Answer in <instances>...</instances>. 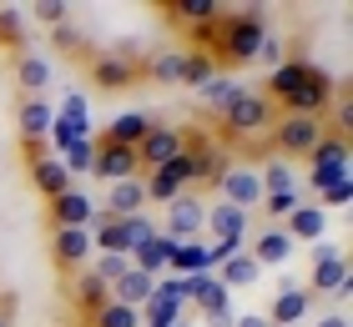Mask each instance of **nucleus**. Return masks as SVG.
Returning a JSON list of instances; mask_svg holds the SVG:
<instances>
[{
	"mask_svg": "<svg viewBox=\"0 0 353 327\" xmlns=\"http://www.w3.org/2000/svg\"><path fill=\"white\" fill-rule=\"evenodd\" d=\"M263 36H268L263 10L217 15L212 25H202V30H197V41H202V45H217V56L228 61V65H248V61H258V45H263Z\"/></svg>",
	"mask_w": 353,
	"mask_h": 327,
	"instance_id": "nucleus-1",
	"label": "nucleus"
},
{
	"mask_svg": "<svg viewBox=\"0 0 353 327\" xmlns=\"http://www.w3.org/2000/svg\"><path fill=\"white\" fill-rule=\"evenodd\" d=\"M272 146H278V161H293V156H308L318 141L328 136L323 116H272Z\"/></svg>",
	"mask_w": 353,
	"mask_h": 327,
	"instance_id": "nucleus-2",
	"label": "nucleus"
},
{
	"mask_svg": "<svg viewBox=\"0 0 353 327\" xmlns=\"http://www.w3.org/2000/svg\"><path fill=\"white\" fill-rule=\"evenodd\" d=\"M348 176V141L343 136H323L308 151V182H313V196L323 191V187H333V182H343Z\"/></svg>",
	"mask_w": 353,
	"mask_h": 327,
	"instance_id": "nucleus-3",
	"label": "nucleus"
},
{
	"mask_svg": "<svg viewBox=\"0 0 353 327\" xmlns=\"http://www.w3.org/2000/svg\"><path fill=\"white\" fill-rule=\"evenodd\" d=\"M182 146H187V131H182V126H157V121H152V131L137 141V161H141V171H162L167 161L182 156Z\"/></svg>",
	"mask_w": 353,
	"mask_h": 327,
	"instance_id": "nucleus-4",
	"label": "nucleus"
},
{
	"mask_svg": "<svg viewBox=\"0 0 353 327\" xmlns=\"http://www.w3.org/2000/svg\"><path fill=\"white\" fill-rule=\"evenodd\" d=\"M333 96H339V86H333V76L323 71V65H313L308 71V81H303V86L288 96V116H323V111L333 106Z\"/></svg>",
	"mask_w": 353,
	"mask_h": 327,
	"instance_id": "nucleus-5",
	"label": "nucleus"
},
{
	"mask_svg": "<svg viewBox=\"0 0 353 327\" xmlns=\"http://www.w3.org/2000/svg\"><path fill=\"white\" fill-rule=\"evenodd\" d=\"M222 121H228L232 136H258V131L272 126V101L263 91H243L228 111H222Z\"/></svg>",
	"mask_w": 353,
	"mask_h": 327,
	"instance_id": "nucleus-6",
	"label": "nucleus"
},
{
	"mask_svg": "<svg viewBox=\"0 0 353 327\" xmlns=\"http://www.w3.org/2000/svg\"><path fill=\"white\" fill-rule=\"evenodd\" d=\"M202 226H207V202H202V196H192V191H182L167 207L162 237H172V242H202Z\"/></svg>",
	"mask_w": 353,
	"mask_h": 327,
	"instance_id": "nucleus-7",
	"label": "nucleus"
},
{
	"mask_svg": "<svg viewBox=\"0 0 353 327\" xmlns=\"http://www.w3.org/2000/svg\"><path fill=\"white\" fill-rule=\"evenodd\" d=\"M91 257H96L91 252V226H56V232H51V262L66 277H76Z\"/></svg>",
	"mask_w": 353,
	"mask_h": 327,
	"instance_id": "nucleus-8",
	"label": "nucleus"
},
{
	"mask_svg": "<svg viewBox=\"0 0 353 327\" xmlns=\"http://www.w3.org/2000/svg\"><path fill=\"white\" fill-rule=\"evenodd\" d=\"M217 187H222V202L237 211H258V202H263V182L252 167H222Z\"/></svg>",
	"mask_w": 353,
	"mask_h": 327,
	"instance_id": "nucleus-9",
	"label": "nucleus"
},
{
	"mask_svg": "<svg viewBox=\"0 0 353 327\" xmlns=\"http://www.w3.org/2000/svg\"><path fill=\"white\" fill-rule=\"evenodd\" d=\"M91 176H101V182L111 187V182H126V176H141V161H137L132 146H111V141L96 136V161H91Z\"/></svg>",
	"mask_w": 353,
	"mask_h": 327,
	"instance_id": "nucleus-10",
	"label": "nucleus"
},
{
	"mask_svg": "<svg viewBox=\"0 0 353 327\" xmlns=\"http://www.w3.org/2000/svg\"><path fill=\"white\" fill-rule=\"evenodd\" d=\"M202 237H212L222 242V247H243L248 242V211H237V207H207V226H202Z\"/></svg>",
	"mask_w": 353,
	"mask_h": 327,
	"instance_id": "nucleus-11",
	"label": "nucleus"
},
{
	"mask_svg": "<svg viewBox=\"0 0 353 327\" xmlns=\"http://www.w3.org/2000/svg\"><path fill=\"white\" fill-rule=\"evenodd\" d=\"M308 313H313V292L308 287H283L263 317L272 327H298V322H308Z\"/></svg>",
	"mask_w": 353,
	"mask_h": 327,
	"instance_id": "nucleus-12",
	"label": "nucleus"
},
{
	"mask_svg": "<svg viewBox=\"0 0 353 327\" xmlns=\"http://www.w3.org/2000/svg\"><path fill=\"white\" fill-rule=\"evenodd\" d=\"M91 222H96V207H91V196L81 187L51 196V232L56 226H91Z\"/></svg>",
	"mask_w": 353,
	"mask_h": 327,
	"instance_id": "nucleus-13",
	"label": "nucleus"
},
{
	"mask_svg": "<svg viewBox=\"0 0 353 327\" xmlns=\"http://www.w3.org/2000/svg\"><path fill=\"white\" fill-rule=\"evenodd\" d=\"M288 237H293V247L298 242H323V232H328V211L318 207V202H298V211L288 222H278Z\"/></svg>",
	"mask_w": 353,
	"mask_h": 327,
	"instance_id": "nucleus-14",
	"label": "nucleus"
},
{
	"mask_svg": "<svg viewBox=\"0 0 353 327\" xmlns=\"http://www.w3.org/2000/svg\"><path fill=\"white\" fill-rule=\"evenodd\" d=\"M348 287H353V272H348V257H328V262H313V297L318 292H328L333 302H343L348 297Z\"/></svg>",
	"mask_w": 353,
	"mask_h": 327,
	"instance_id": "nucleus-15",
	"label": "nucleus"
},
{
	"mask_svg": "<svg viewBox=\"0 0 353 327\" xmlns=\"http://www.w3.org/2000/svg\"><path fill=\"white\" fill-rule=\"evenodd\" d=\"M56 111L41 101V96H21V106H15V131H21V141H46V131H51Z\"/></svg>",
	"mask_w": 353,
	"mask_h": 327,
	"instance_id": "nucleus-16",
	"label": "nucleus"
},
{
	"mask_svg": "<svg viewBox=\"0 0 353 327\" xmlns=\"http://www.w3.org/2000/svg\"><path fill=\"white\" fill-rule=\"evenodd\" d=\"M137 76H141V65H137V61H121V56H111V51L91 61V81H96L101 91H126Z\"/></svg>",
	"mask_w": 353,
	"mask_h": 327,
	"instance_id": "nucleus-17",
	"label": "nucleus"
},
{
	"mask_svg": "<svg viewBox=\"0 0 353 327\" xmlns=\"http://www.w3.org/2000/svg\"><path fill=\"white\" fill-rule=\"evenodd\" d=\"M248 257L258 262V267H283V262L293 257V237H288L283 226H263V232L252 237V247H248Z\"/></svg>",
	"mask_w": 353,
	"mask_h": 327,
	"instance_id": "nucleus-18",
	"label": "nucleus"
},
{
	"mask_svg": "<svg viewBox=\"0 0 353 327\" xmlns=\"http://www.w3.org/2000/svg\"><path fill=\"white\" fill-rule=\"evenodd\" d=\"M147 207V187H141V176H126V182H111L106 187V217H137V211Z\"/></svg>",
	"mask_w": 353,
	"mask_h": 327,
	"instance_id": "nucleus-19",
	"label": "nucleus"
},
{
	"mask_svg": "<svg viewBox=\"0 0 353 327\" xmlns=\"http://www.w3.org/2000/svg\"><path fill=\"white\" fill-rule=\"evenodd\" d=\"M152 292H157V277H147V272H137V267H126L117 282H111V302H121V307H147L152 302Z\"/></svg>",
	"mask_w": 353,
	"mask_h": 327,
	"instance_id": "nucleus-20",
	"label": "nucleus"
},
{
	"mask_svg": "<svg viewBox=\"0 0 353 327\" xmlns=\"http://www.w3.org/2000/svg\"><path fill=\"white\" fill-rule=\"evenodd\" d=\"M30 182H36V191L46 196V202L76 187V182H71V171L61 167V156H41V161H30Z\"/></svg>",
	"mask_w": 353,
	"mask_h": 327,
	"instance_id": "nucleus-21",
	"label": "nucleus"
},
{
	"mask_svg": "<svg viewBox=\"0 0 353 327\" xmlns=\"http://www.w3.org/2000/svg\"><path fill=\"white\" fill-rule=\"evenodd\" d=\"M152 131V116L147 111H121V116H111V126L101 131V141H111V146H132L137 151V141Z\"/></svg>",
	"mask_w": 353,
	"mask_h": 327,
	"instance_id": "nucleus-22",
	"label": "nucleus"
},
{
	"mask_svg": "<svg viewBox=\"0 0 353 327\" xmlns=\"http://www.w3.org/2000/svg\"><path fill=\"white\" fill-rule=\"evenodd\" d=\"M15 86H21L26 96H41L46 86H51V61L36 56V51H21L15 56Z\"/></svg>",
	"mask_w": 353,
	"mask_h": 327,
	"instance_id": "nucleus-23",
	"label": "nucleus"
},
{
	"mask_svg": "<svg viewBox=\"0 0 353 327\" xmlns=\"http://www.w3.org/2000/svg\"><path fill=\"white\" fill-rule=\"evenodd\" d=\"M217 267V257L207 242H176L172 247V272L176 277H197V272H212Z\"/></svg>",
	"mask_w": 353,
	"mask_h": 327,
	"instance_id": "nucleus-24",
	"label": "nucleus"
},
{
	"mask_svg": "<svg viewBox=\"0 0 353 327\" xmlns=\"http://www.w3.org/2000/svg\"><path fill=\"white\" fill-rule=\"evenodd\" d=\"M172 247H176V242L157 232V237L147 242V247H137V252H132V267H137V272H147V277H157V282H162V272L172 267Z\"/></svg>",
	"mask_w": 353,
	"mask_h": 327,
	"instance_id": "nucleus-25",
	"label": "nucleus"
},
{
	"mask_svg": "<svg viewBox=\"0 0 353 327\" xmlns=\"http://www.w3.org/2000/svg\"><path fill=\"white\" fill-rule=\"evenodd\" d=\"M308 71H313V61H283V65H272V76H268V101L272 96H278V101H288V96H293L303 81H308Z\"/></svg>",
	"mask_w": 353,
	"mask_h": 327,
	"instance_id": "nucleus-26",
	"label": "nucleus"
},
{
	"mask_svg": "<svg viewBox=\"0 0 353 327\" xmlns=\"http://www.w3.org/2000/svg\"><path fill=\"white\" fill-rule=\"evenodd\" d=\"M258 277H263V267H258V262L248 257V247L217 262V282L228 287V292H232V287H252V282H258Z\"/></svg>",
	"mask_w": 353,
	"mask_h": 327,
	"instance_id": "nucleus-27",
	"label": "nucleus"
},
{
	"mask_svg": "<svg viewBox=\"0 0 353 327\" xmlns=\"http://www.w3.org/2000/svg\"><path fill=\"white\" fill-rule=\"evenodd\" d=\"M162 10H167V21H182V25H212L222 15L217 0H162Z\"/></svg>",
	"mask_w": 353,
	"mask_h": 327,
	"instance_id": "nucleus-28",
	"label": "nucleus"
},
{
	"mask_svg": "<svg viewBox=\"0 0 353 327\" xmlns=\"http://www.w3.org/2000/svg\"><path fill=\"white\" fill-rule=\"evenodd\" d=\"M212 76H217V61H212V51H182V71H176V86L202 91Z\"/></svg>",
	"mask_w": 353,
	"mask_h": 327,
	"instance_id": "nucleus-29",
	"label": "nucleus"
},
{
	"mask_svg": "<svg viewBox=\"0 0 353 327\" xmlns=\"http://www.w3.org/2000/svg\"><path fill=\"white\" fill-rule=\"evenodd\" d=\"M106 302H111V287H106L91 267H81V272H76V307H86V313L96 317Z\"/></svg>",
	"mask_w": 353,
	"mask_h": 327,
	"instance_id": "nucleus-30",
	"label": "nucleus"
},
{
	"mask_svg": "<svg viewBox=\"0 0 353 327\" xmlns=\"http://www.w3.org/2000/svg\"><path fill=\"white\" fill-rule=\"evenodd\" d=\"M243 91H248V86H237L232 76H222V71H217V76H212V81L202 86V101H207V106H217V111H228V106H232V101H237Z\"/></svg>",
	"mask_w": 353,
	"mask_h": 327,
	"instance_id": "nucleus-31",
	"label": "nucleus"
},
{
	"mask_svg": "<svg viewBox=\"0 0 353 327\" xmlns=\"http://www.w3.org/2000/svg\"><path fill=\"white\" fill-rule=\"evenodd\" d=\"M258 182H263V196H278V191H298V176L288 161H268V167L258 171Z\"/></svg>",
	"mask_w": 353,
	"mask_h": 327,
	"instance_id": "nucleus-32",
	"label": "nucleus"
},
{
	"mask_svg": "<svg viewBox=\"0 0 353 327\" xmlns=\"http://www.w3.org/2000/svg\"><path fill=\"white\" fill-rule=\"evenodd\" d=\"M141 187H147V202H167V207H172L176 196L187 191V187H182V182H176V176L167 171V167H162V171H152V176H141Z\"/></svg>",
	"mask_w": 353,
	"mask_h": 327,
	"instance_id": "nucleus-33",
	"label": "nucleus"
},
{
	"mask_svg": "<svg viewBox=\"0 0 353 327\" xmlns=\"http://www.w3.org/2000/svg\"><path fill=\"white\" fill-rule=\"evenodd\" d=\"M0 45H26V6H0Z\"/></svg>",
	"mask_w": 353,
	"mask_h": 327,
	"instance_id": "nucleus-34",
	"label": "nucleus"
},
{
	"mask_svg": "<svg viewBox=\"0 0 353 327\" xmlns=\"http://www.w3.org/2000/svg\"><path fill=\"white\" fill-rule=\"evenodd\" d=\"M121 232H126V257H132L137 247H147V242L157 237V226L147 211H137V217H121Z\"/></svg>",
	"mask_w": 353,
	"mask_h": 327,
	"instance_id": "nucleus-35",
	"label": "nucleus"
},
{
	"mask_svg": "<svg viewBox=\"0 0 353 327\" xmlns=\"http://www.w3.org/2000/svg\"><path fill=\"white\" fill-rule=\"evenodd\" d=\"M91 327H141V313L137 307H121V302H106L101 313L91 317Z\"/></svg>",
	"mask_w": 353,
	"mask_h": 327,
	"instance_id": "nucleus-36",
	"label": "nucleus"
},
{
	"mask_svg": "<svg viewBox=\"0 0 353 327\" xmlns=\"http://www.w3.org/2000/svg\"><path fill=\"white\" fill-rule=\"evenodd\" d=\"M30 15H36V25H66V15H71V6H66V0H36V6H26V21H30Z\"/></svg>",
	"mask_w": 353,
	"mask_h": 327,
	"instance_id": "nucleus-37",
	"label": "nucleus"
},
{
	"mask_svg": "<svg viewBox=\"0 0 353 327\" xmlns=\"http://www.w3.org/2000/svg\"><path fill=\"white\" fill-rule=\"evenodd\" d=\"M91 161H96V136H86V141H76L71 151H61V167L71 171V182H76V171H91Z\"/></svg>",
	"mask_w": 353,
	"mask_h": 327,
	"instance_id": "nucleus-38",
	"label": "nucleus"
},
{
	"mask_svg": "<svg viewBox=\"0 0 353 327\" xmlns=\"http://www.w3.org/2000/svg\"><path fill=\"white\" fill-rule=\"evenodd\" d=\"M176 71H182V51H162L147 61V76L162 81V86H176Z\"/></svg>",
	"mask_w": 353,
	"mask_h": 327,
	"instance_id": "nucleus-39",
	"label": "nucleus"
},
{
	"mask_svg": "<svg viewBox=\"0 0 353 327\" xmlns=\"http://www.w3.org/2000/svg\"><path fill=\"white\" fill-rule=\"evenodd\" d=\"M298 202H303V196L298 191H278V196H263V211H268V217H272V226H278V222H288V217H293V211H298Z\"/></svg>",
	"mask_w": 353,
	"mask_h": 327,
	"instance_id": "nucleus-40",
	"label": "nucleus"
},
{
	"mask_svg": "<svg viewBox=\"0 0 353 327\" xmlns=\"http://www.w3.org/2000/svg\"><path fill=\"white\" fill-rule=\"evenodd\" d=\"M126 267H132V262H126V257H117V252H96V262H91V272H96V277H101V282H106V287H111V282H117V277H121Z\"/></svg>",
	"mask_w": 353,
	"mask_h": 327,
	"instance_id": "nucleus-41",
	"label": "nucleus"
},
{
	"mask_svg": "<svg viewBox=\"0 0 353 327\" xmlns=\"http://www.w3.org/2000/svg\"><path fill=\"white\" fill-rule=\"evenodd\" d=\"M348 196H353V182H348V176H343V182H333V187H323V191H318V207H348Z\"/></svg>",
	"mask_w": 353,
	"mask_h": 327,
	"instance_id": "nucleus-42",
	"label": "nucleus"
},
{
	"mask_svg": "<svg viewBox=\"0 0 353 327\" xmlns=\"http://www.w3.org/2000/svg\"><path fill=\"white\" fill-rule=\"evenodd\" d=\"M258 61H268V65H283L288 56H283V36H272V30H268V36H263V45H258Z\"/></svg>",
	"mask_w": 353,
	"mask_h": 327,
	"instance_id": "nucleus-43",
	"label": "nucleus"
},
{
	"mask_svg": "<svg viewBox=\"0 0 353 327\" xmlns=\"http://www.w3.org/2000/svg\"><path fill=\"white\" fill-rule=\"evenodd\" d=\"M232 317H237V313H232V302H228V307H217V313H202L207 327H232Z\"/></svg>",
	"mask_w": 353,
	"mask_h": 327,
	"instance_id": "nucleus-44",
	"label": "nucleus"
},
{
	"mask_svg": "<svg viewBox=\"0 0 353 327\" xmlns=\"http://www.w3.org/2000/svg\"><path fill=\"white\" fill-rule=\"evenodd\" d=\"M232 327H272L263 313H243V317H232Z\"/></svg>",
	"mask_w": 353,
	"mask_h": 327,
	"instance_id": "nucleus-45",
	"label": "nucleus"
},
{
	"mask_svg": "<svg viewBox=\"0 0 353 327\" xmlns=\"http://www.w3.org/2000/svg\"><path fill=\"white\" fill-rule=\"evenodd\" d=\"M313 327H348V313H343V307H339V313H328V317H318Z\"/></svg>",
	"mask_w": 353,
	"mask_h": 327,
	"instance_id": "nucleus-46",
	"label": "nucleus"
},
{
	"mask_svg": "<svg viewBox=\"0 0 353 327\" xmlns=\"http://www.w3.org/2000/svg\"><path fill=\"white\" fill-rule=\"evenodd\" d=\"M172 327H197V322H192V317H182V322H172Z\"/></svg>",
	"mask_w": 353,
	"mask_h": 327,
	"instance_id": "nucleus-47",
	"label": "nucleus"
},
{
	"mask_svg": "<svg viewBox=\"0 0 353 327\" xmlns=\"http://www.w3.org/2000/svg\"><path fill=\"white\" fill-rule=\"evenodd\" d=\"M0 327H10V317H6V313H0Z\"/></svg>",
	"mask_w": 353,
	"mask_h": 327,
	"instance_id": "nucleus-48",
	"label": "nucleus"
}]
</instances>
